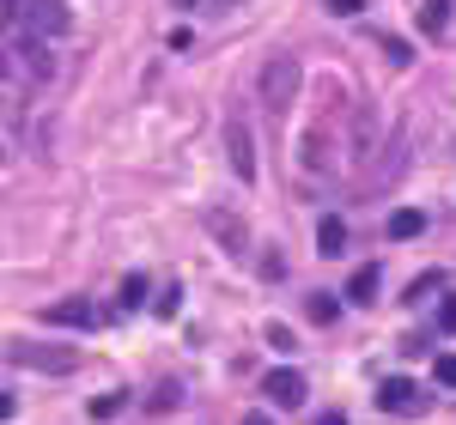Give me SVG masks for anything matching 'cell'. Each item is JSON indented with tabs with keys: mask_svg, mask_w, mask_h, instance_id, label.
<instances>
[{
	"mask_svg": "<svg viewBox=\"0 0 456 425\" xmlns=\"http://www.w3.org/2000/svg\"><path fill=\"white\" fill-rule=\"evenodd\" d=\"M6 365H25L43 377H68L79 365V347H37V341H6Z\"/></svg>",
	"mask_w": 456,
	"mask_h": 425,
	"instance_id": "6da1fadb",
	"label": "cell"
},
{
	"mask_svg": "<svg viewBox=\"0 0 456 425\" xmlns=\"http://www.w3.org/2000/svg\"><path fill=\"white\" fill-rule=\"evenodd\" d=\"M298 85H305L298 55H268V68H262V98H268V109L298 104Z\"/></svg>",
	"mask_w": 456,
	"mask_h": 425,
	"instance_id": "7a4b0ae2",
	"label": "cell"
},
{
	"mask_svg": "<svg viewBox=\"0 0 456 425\" xmlns=\"http://www.w3.org/2000/svg\"><path fill=\"white\" fill-rule=\"evenodd\" d=\"M225 158H232L238 182H256V140H249V116L244 109L225 116Z\"/></svg>",
	"mask_w": 456,
	"mask_h": 425,
	"instance_id": "3957f363",
	"label": "cell"
},
{
	"mask_svg": "<svg viewBox=\"0 0 456 425\" xmlns=\"http://www.w3.org/2000/svg\"><path fill=\"white\" fill-rule=\"evenodd\" d=\"M378 407H384V413H395V420H420L432 401H426L420 383H408V377H389L384 389H378Z\"/></svg>",
	"mask_w": 456,
	"mask_h": 425,
	"instance_id": "277c9868",
	"label": "cell"
},
{
	"mask_svg": "<svg viewBox=\"0 0 456 425\" xmlns=\"http://www.w3.org/2000/svg\"><path fill=\"white\" fill-rule=\"evenodd\" d=\"M25 31H37V36H68L73 31L68 0H31V6H25Z\"/></svg>",
	"mask_w": 456,
	"mask_h": 425,
	"instance_id": "5b68a950",
	"label": "cell"
},
{
	"mask_svg": "<svg viewBox=\"0 0 456 425\" xmlns=\"http://www.w3.org/2000/svg\"><path fill=\"white\" fill-rule=\"evenodd\" d=\"M262 395H268L274 407H305V377H298V371H268Z\"/></svg>",
	"mask_w": 456,
	"mask_h": 425,
	"instance_id": "8992f818",
	"label": "cell"
},
{
	"mask_svg": "<svg viewBox=\"0 0 456 425\" xmlns=\"http://www.w3.org/2000/svg\"><path fill=\"white\" fill-rule=\"evenodd\" d=\"M12 55H25L37 79H49V73H55V61H49V36H37V31H19V36H12Z\"/></svg>",
	"mask_w": 456,
	"mask_h": 425,
	"instance_id": "52a82bcc",
	"label": "cell"
},
{
	"mask_svg": "<svg viewBox=\"0 0 456 425\" xmlns=\"http://www.w3.org/2000/svg\"><path fill=\"white\" fill-rule=\"evenodd\" d=\"M43 322H55V328H92L98 310H92L86 298H61V304H49V310H43Z\"/></svg>",
	"mask_w": 456,
	"mask_h": 425,
	"instance_id": "ba28073f",
	"label": "cell"
},
{
	"mask_svg": "<svg viewBox=\"0 0 456 425\" xmlns=\"http://www.w3.org/2000/svg\"><path fill=\"white\" fill-rule=\"evenodd\" d=\"M341 249H347V225L335 212H322L316 219V255H341Z\"/></svg>",
	"mask_w": 456,
	"mask_h": 425,
	"instance_id": "9c48e42d",
	"label": "cell"
},
{
	"mask_svg": "<svg viewBox=\"0 0 456 425\" xmlns=\"http://www.w3.org/2000/svg\"><path fill=\"white\" fill-rule=\"evenodd\" d=\"M420 231H426V212H414V207L389 212V237H395V244H408V237H420Z\"/></svg>",
	"mask_w": 456,
	"mask_h": 425,
	"instance_id": "30bf717a",
	"label": "cell"
},
{
	"mask_svg": "<svg viewBox=\"0 0 456 425\" xmlns=\"http://www.w3.org/2000/svg\"><path fill=\"white\" fill-rule=\"evenodd\" d=\"M371 292H378V268L365 261V268H353V280H347V298H353V304H371Z\"/></svg>",
	"mask_w": 456,
	"mask_h": 425,
	"instance_id": "8fae6325",
	"label": "cell"
},
{
	"mask_svg": "<svg viewBox=\"0 0 456 425\" xmlns=\"http://www.w3.org/2000/svg\"><path fill=\"white\" fill-rule=\"evenodd\" d=\"M305 317H311L316 328H329V322L341 317V304H335V292H316V298H305Z\"/></svg>",
	"mask_w": 456,
	"mask_h": 425,
	"instance_id": "7c38bea8",
	"label": "cell"
},
{
	"mask_svg": "<svg viewBox=\"0 0 456 425\" xmlns=\"http://www.w3.org/2000/svg\"><path fill=\"white\" fill-rule=\"evenodd\" d=\"M141 304H146V274H128V280H122V292H116V310L128 317V310H141Z\"/></svg>",
	"mask_w": 456,
	"mask_h": 425,
	"instance_id": "4fadbf2b",
	"label": "cell"
},
{
	"mask_svg": "<svg viewBox=\"0 0 456 425\" xmlns=\"http://www.w3.org/2000/svg\"><path fill=\"white\" fill-rule=\"evenodd\" d=\"M208 225H213V231H225V244H232V249H244V225H238L232 212H213Z\"/></svg>",
	"mask_w": 456,
	"mask_h": 425,
	"instance_id": "5bb4252c",
	"label": "cell"
},
{
	"mask_svg": "<svg viewBox=\"0 0 456 425\" xmlns=\"http://www.w3.org/2000/svg\"><path fill=\"white\" fill-rule=\"evenodd\" d=\"M122 401H128V395H122V389L98 395V401H92V420H116V413H122Z\"/></svg>",
	"mask_w": 456,
	"mask_h": 425,
	"instance_id": "9a60e30c",
	"label": "cell"
},
{
	"mask_svg": "<svg viewBox=\"0 0 456 425\" xmlns=\"http://www.w3.org/2000/svg\"><path fill=\"white\" fill-rule=\"evenodd\" d=\"M444 25H451V0H426V31L438 36Z\"/></svg>",
	"mask_w": 456,
	"mask_h": 425,
	"instance_id": "2e32d148",
	"label": "cell"
},
{
	"mask_svg": "<svg viewBox=\"0 0 456 425\" xmlns=\"http://www.w3.org/2000/svg\"><path fill=\"white\" fill-rule=\"evenodd\" d=\"M432 377H438L444 389H456V353H438V365H432Z\"/></svg>",
	"mask_w": 456,
	"mask_h": 425,
	"instance_id": "e0dca14e",
	"label": "cell"
},
{
	"mask_svg": "<svg viewBox=\"0 0 456 425\" xmlns=\"http://www.w3.org/2000/svg\"><path fill=\"white\" fill-rule=\"evenodd\" d=\"M183 401V389L176 383H159V395H152V413H165V407H176Z\"/></svg>",
	"mask_w": 456,
	"mask_h": 425,
	"instance_id": "ac0fdd59",
	"label": "cell"
},
{
	"mask_svg": "<svg viewBox=\"0 0 456 425\" xmlns=\"http://www.w3.org/2000/svg\"><path fill=\"white\" fill-rule=\"evenodd\" d=\"M176 304H183V292H176V285H171V292H159V304H152V310H159V317L171 322V317H176Z\"/></svg>",
	"mask_w": 456,
	"mask_h": 425,
	"instance_id": "d6986e66",
	"label": "cell"
},
{
	"mask_svg": "<svg viewBox=\"0 0 456 425\" xmlns=\"http://www.w3.org/2000/svg\"><path fill=\"white\" fill-rule=\"evenodd\" d=\"M438 285H444V274H420V280L408 285V298H420V292H438Z\"/></svg>",
	"mask_w": 456,
	"mask_h": 425,
	"instance_id": "ffe728a7",
	"label": "cell"
},
{
	"mask_svg": "<svg viewBox=\"0 0 456 425\" xmlns=\"http://www.w3.org/2000/svg\"><path fill=\"white\" fill-rule=\"evenodd\" d=\"M438 328H444V334H456V298H444V304H438Z\"/></svg>",
	"mask_w": 456,
	"mask_h": 425,
	"instance_id": "44dd1931",
	"label": "cell"
},
{
	"mask_svg": "<svg viewBox=\"0 0 456 425\" xmlns=\"http://www.w3.org/2000/svg\"><path fill=\"white\" fill-rule=\"evenodd\" d=\"M322 6H329L335 19H353V12H359V0H322Z\"/></svg>",
	"mask_w": 456,
	"mask_h": 425,
	"instance_id": "7402d4cb",
	"label": "cell"
},
{
	"mask_svg": "<svg viewBox=\"0 0 456 425\" xmlns=\"http://www.w3.org/2000/svg\"><path fill=\"white\" fill-rule=\"evenodd\" d=\"M244 425H274V420H268V413H244Z\"/></svg>",
	"mask_w": 456,
	"mask_h": 425,
	"instance_id": "603a6c76",
	"label": "cell"
},
{
	"mask_svg": "<svg viewBox=\"0 0 456 425\" xmlns=\"http://www.w3.org/2000/svg\"><path fill=\"white\" fill-rule=\"evenodd\" d=\"M316 425H347V420H341V413H322V420H316Z\"/></svg>",
	"mask_w": 456,
	"mask_h": 425,
	"instance_id": "cb8c5ba5",
	"label": "cell"
},
{
	"mask_svg": "<svg viewBox=\"0 0 456 425\" xmlns=\"http://www.w3.org/2000/svg\"><path fill=\"white\" fill-rule=\"evenodd\" d=\"M176 6H189V0H176Z\"/></svg>",
	"mask_w": 456,
	"mask_h": 425,
	"instance_id": "d4e9b609",
	"label": "cell"
}]
</instances>
